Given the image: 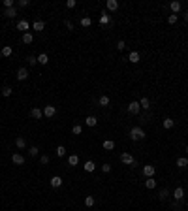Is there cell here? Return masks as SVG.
<instances>
[{"label": "cell", "mask_w": 188, "mask_h": 211, "mask_svg": "<svg viewBox=\"0 0 188 211\" xmlns=\"http://www.w3.org/2000/svg\"><path fill=\"white\" fill-rule=\"evenodd\" d=\"M154 172H156V168L152 166V164H147V166H143V173L147 177H154Z\"/></svg>", "instance_id": "obj_4"}, {"label": "cell", "mask_w": 188, "mask_h": 211, "mask_svg": "<svg viewBox=\"0 0 188 211\" xmlns=\"http://www.w3.org/2000/svg\"><path fill=\"white\" fill-rule=\"evenodd\" d=\"M15 145H17V149H24V147H27V141H24V138L19 136L17 140H15Z\"/></svg>", "instance_id": "obj_19"}, {"label": "cell", "mask_w": 188, "mask_h": 211, "mask_svg": "<svg viewBox=\"0 0 188 211\" xmlns=\"http://www.w3.org/2000/svg\"><path fill=\"white\" fill-rule=\"evenodd\" d=\"M85 125H87V126H96V125H98V119L90 115V117H87V119H85Z\"/></svg>", "instance_id": "obj_15"}, {"label": "cell", "mask_w": 188, "mask_h": 211, "mask_svg": "<svg viewBox=\"0 0 188 211\" xmlns=\"http://www.w3.org/2000/svg\"><path fill=\"white\" fill-rule=\"evenodd\" d=\"M94 202H96V200H94V196H87V198H85V205H87V207H92V205H94Z\"/></svg>", "instance_id": "obj_30"}, {"label": "cell", "mask_w": 188, "mask_h": 211, "mask_svg": "<svg viewBox=\"0 0 188 211\" xmlns=\"http://www.w3.org/2000/svg\"><path fill=\"white\" fill-rule=\"evenodd\" d=\"M30 115H32L34 119H42V117H43V109H38V107H32V109H30Z\"/></svg>", "instance_id": "obj_10"}, {"label": "cell", "mask_w": 188, "mask_h": 211, "mask_svg": "<svg viewBox=\"0 0 188 211\" xmlns=\"http://www.w3.org/2000/svg\"><path fill=\"white\" fill-rule=\"evenodd\" d=\"M28 6V0H19V8H24Z\"/></svg>", "instance_id": "obj_45"}, {"label": "cell", "mask_w": 188, "mask_h": 211, "mask_svg": "<svg viewBox=\"0 0 188 211\" xmlns=\"http://www.w3.org/2000/svg\"><path fill=\"white\" fill-rule=\"evenodd\" d=\"M130 138H132L134 141H139V140H143V138H145V130H143L141 126H134V128L130 130Z\"/></svg>", "instance_id": "obj_1"}, {"label": "cell", "mask_w": 188, "mask_h": 211, "mask_svg": "<svg viewBox=\"0 0 188 211\" xmlns=\"http://www.w3.org/2000/svg\"><path fill=\"white\" fill-rule=\"evenodd\" d=\"M167 23H169V25H175V23H177V15H169V17H167Z\"/></svg>", "instance_id": "obj_40"}, {"label": "cell", "mask_w": 188, "mask_h": 211, "mask_svg": "<svg viewBox=\"0 0 188 211\" xmlns=\"http://www.w3.org/2000/svg\"><path fill=\"white\" fill-rule=\"evenodd\" d=\"M12 160H13V164H17V166H23V164H24V157L21 155V153H15V155L12 157Z\"/></svg>", "instance_id": "obj_6"}, {"label": "cell", "mask_w": 188, "mask_h": 211, "mask_svg": "<svg viewBox=\"0 0 188 211\" xmlns=\"http://www.w3.org/2000/svg\"><path fill=\"white\" fill-rule=\"evenodd\" d=\"M139 106H141V109H149V107H151V100L149 98H141Z\"/></svg>", "instance_id": "obj_24"}, {"label": "cell", "mask_w": 188, "mask_h": 211, "mask_svg": "<svg viewBox=\"0 0 188 211\" xmlns=\"http://www.w3.org/2000/svg\"><path fill=\"white\" fill-rule=\"evenodd\" d=\"M177 166H179V168H186L188 166V158H184V157L177 158Z\"/></svg>", "instance_id": "obj_25"}, {"label": "cell", "mask_w": 188, "mask_h": 211, "mask_svg": "<svg viewBox=\"0 0 188 211\" xmlns=\"http://www.w3.org/2000/svg\"><path fill=\"white\" fill-rule=\"evenodd\" d=\"M184 19H186V21H188V12H186V13H184Z\"/></svg>", "instance_id": "obj_47"}, {"label": "cell", "mask_w": 188, "mask_h": 211, "mask_svg": "<svg viewBox=\"0 0 188 211\" xmlns=\"http://www.w3.org/2000/svg\"><path fill=\"white\" fill-rule=\"evenodd\" d=\"M75 4H77L75 0H68V2H66V6H68V8H75Z\"/></svg>", "instance_id": "obj_44"}, {"label": "cell", "mask_w": 188, "mask_h": 211, "mask_svg": "<svg viewBox=\"0 0 188 211\" xmlns=\"http://www.w3.org/2000/svg\"><path fill=\"white\" fill-rule=\"evenodd\" d=\"M40 162H42V164H47V162H49V157H47V155H42V157H40Z\"/></svg>", "instance_id": "obj_42"}, {"label": "cell", "mask_w": 188, "mask_h": 211, "mask_svg": "<svg viewBox=\"0 0 188 211\" xmlns=\"http://www.w3.org/2000/svg\"><path fill=\"white\" fill-rule=\"evenodd\" d=\"M186 153H188V147H186Z\"/></svg>", "instance_id": "obj_48"}, {"label": "cell", "mask_w": 188, "mask_h": 211, "mask_svg": "<svg viewBox=\"0 0 188 211\" xmlns=\"http://www.w3.org/2000/svg\"><path fill=\"white\" fill-rule=\"evenodd\" d=\"M28 155H30V157H38V155H40V149H38V147H30Z\"/></svg>", "instance_id": "obj_33"}, {"label": "cell", "mask_w": 188, "mask_h": 211, "mask_svg": "<svg viewBox=\"0 0 188 211\" xmlns=\"http://www.w3.org/2000/svg\"><path fill=\"white\" fill-rule=\"evenodd\" d=\"M128 60H130V62H139V53H138V51H132V53L128 55Z\"/></svg>", "instance_id": "obj_13"}, {"label": "cell", "mask_w": 188, "mask_h": 211, "mask_svg": "<svg viewBox=\"0 0 188 211\" xmlns=\"http://www.w3.org/2000/svg\"><path fill=\"white\" fill-rule=\"evenodd\" d=\"M12 89H9V87H2V96H12Z\"/></svg>", "instance_id": "obj_35"}, {"label": "cell", "mask_w": 188, "mask_h": 211, "mask_svg": "<svg viewBox=\"0 0 188 211\" xmlns=\"http://www.w3.org/2000/svg\"><path fill=\"white\" fill-rule=\"evenodd\" d=\"M139 109H141V106H139V102H138V100H134V102H130V104H128V111H130V113H134V115H138Z\"/></svg>", "instance_id": "obj_2"}, {"label": "cell", "mask_w": 188, "mask_h": 211, "mask_svg": "<svg viewBox=\"0 0 188 211\" xmlns=\"http://www.w3.org/2000/svg\"><path fill=\"white\" fill-rule=\"evenodd\" d=\"M27 60H28V64H30V66H34V64L38 62V59H36V57H32V55H30V57H28Z\"/></svg>", "instance_id": "obj_39"}, {"label": "cell", "mask_w": 188, "mask_h": 211, "mask_svg": "<svg viewBox=\"0 0 188 211\" xmlns=\"http://www.w3.org/2000/svg\"><path fill=\"white\" fill-rule=\"evenodd\" d=\"M120 160H122V164H130V166H134V164H135L134 157H132L130 153H122V155H120Z\"/></svg>", "instance_id": "obj_3"}, {"label": "cell", "mask_w": 188, "mask_h": 211, "mask_svg": "<svg viewBox=\"0 0 188 211\" xmlns=\"http://www.w3.org/2000/svg\"><path fill=\"white\" fill-rule=\"evenodd\" d=\"M27 78H28L27 68H19V70H17V79H19V81H24Z\"/></svg>", "instance_id": "obj_9"}, {"label": "cell", "mask_w": 188, "mask_h": 211, "mask_svg": "<svg viewBox=\"0 0 188 211\" xmlns=\"http://www.w3.org/2000/svg\"><path fill=\"white\" fill-rule=\"evenodd\" d=\"M105 8H107L109 12H117V9H119V2H117V0H107V2H105Z\"/></svg>", "instance_id": "obj_7"}, {"label": "cell", "mask_w": 188, "mask_h": 211, "mask_svg": "<svg viewBox=\"0 0 188 211\" xmlns=\"http://www.w3.org/2000/svg\"><path fill=\"white\" fill-rule=\"evenodd\" d=\"M85 172H94V168H96V164L92 162V160H87V162H85Z\"/></svg>", "instance_id": "obj_22"}, {"label": "cell", "mask_w": 188, "mask_h": 211, "mask_svg": "<svg viewBox=\"0 0 188 211\" xmlns=\"http://www.w3.org/2000/svg\"><path fill=\"white\" fill-rule=\"evenodd\" d=\"M72 132H73V134H77V136H79V134L83 132V126H81V125H75V126L72 128Z\"/></svg>", "instance_id": "obj_36"}, {"label": "cell", "mask_w": 188, "mask_h": 211, "mask_svg": "<svg viewBox=\"0 0 188 211\" xmlns=\"http://www.w3.org/2000/svg\"><path fill=\"white\" fill-rule=\"evenodd\" d=\"M55 113H57V107H55V106H45V107H43V115L49 117V119L55 115Z\"/></svg>", "instance_id": "obj_5"}, {"label": "cell", "mask_w": 188, "mask_h": 211, "mask_svg": "<svg viewBox=\"0 0 188 211\" xmlns=\"http://www.w3.org/2000/svg\"><path fill=\"white\" fill-rule=\"evenodd\" d=\"M90 23H92L90 17H83V19H81V27H90Z\"/></svg>", "instance_id": "obj_34"}, {"label": "cell", "mask_w": 188, "mask_h": 211, "mask_svg": "<svg viewBox=\"0 0 188 211\" xmlns=\"http://www.w3.org/2000/svg\"><path fill=\"white\" fill-rule=\"evenodd\" d=\"M175 121L173 119H164V128H173Z\"/></svg>", "instance_id": "obj_31"}, {"label": "cell", "mask_w": 188, "mask_h": 211, "mask_svg": "<svg viewBox=\"0 0 188 211\" xmlns=\"http://www.w3.org/2000/svg\"><path fill=\"white\" fill-rule=\"evenodd\" d=\"M104 149H107V151H111V149H115V141H111V140H105V141H104Z\"/></svg>", "instance_id": "obj_28"}, {"label": "cell", "mask_w": 188, "mask_h": 211, "mask_svg": "<svg viewBox=\"0 0 188 211\" xmlns=\"http://www.w3.org/2000/svg\"><path fill=\"white\" fill-rule=\"evenodd\" d=\"M8 8H13V0H4V9Z\"/></svg>", "instance_id": "obj_38"}, {"label": "cell", "mask_w": 188, "mask_h": 211, "mask_svg": "<svg viewBox=\"0 0 188 211\" xmlns=\"http://www.w3.org/2000/svg\"><path fill=\"white\" fill-rule=\"evenodd\" d=\"M60 185H62V177H58V175H55V177H51V187H55V189H58Z\"/></svg>", "instance_id": "obj_11"}, {"label": "cell", "mask_w": 188, "mask_h": 211, "mask_svg": "<svg viewBox=\"0 0 188 211\" xmlns=\"http://www.w3.org/2000/svg\"><path fill=\"white\" fill-rule=\"evenodd\" d=\"M32 42H34V36L30 32H24L23 34V44H32Z\"/></svg>", "instance_id": "obj_18"}, {"label": "cell", "mask_w": 188, "mask_h": 211, "mask_svg": "<svg viewBox=\"0 0 188 211\" xmlns=\"http://www.w3.org/2000/svg\"><path fill=\"white\" fill-rule=\"evenodd\" d=\"M32 28H34V30H38V32H42V30L45 28V23H43V21H34Z\"/></svg>", "instance_id": "obj_16"}, {"label": "cell", "mask_w": 188, "mask_h": 211, "mask_svg": "<svg viewBox=\"0 0 188 211\" xmlns=\"http://www.w3.org/2000/svg\"><path fill=\"white\" fill-rule=\"evenodd\" d=\"M102 172L109 173V172H111V166H109V164H104V166H102Z\"/></svg>", "instance_id": "obj_43"}, {"label": "cell", "mask_w": 188, "mask_h": 211, "mask_svg": "<svg viewBox=\"0 0 188 211\" xmlns=\"http://www.w3.org/2000/svg\"><path fill=\"white\" fill-rule=\"evenodd\" d=\"M38 64H43V66H45V64H49V57L45 55V53H42V55L38 57Z\"/></svg>", "instance_id": "obj_20"}, {"label": "cell", "mask_w": 188, "mask_h": 211, "mask_svg": "<svg viewBox=\"0 0 188 211\" xmlns=\"http://www.w3.org/2000/svg\"><path fill=\"white\" fill-rule=\"evenodd\" d=\"M77 162H79V157L77 155H70L68 157V164H70V166H77Z\"/></svg>", "instance_id": "obj_21"}, {"label": "cell", "mask_w": 188, "mask_h": 211, "mask_svg": "<svg viewBox=\"0 0 188 211\" xmlns=\"http://www.w3.org/2000/svg\"><path fill=\"white\" fill-rule=\"evenodd\" d=\"M173 198H175V200H182V198H184V189H182V187H177V189L173 190Z\"/></svg>", "instance_id": "obj_8"}, {"label": "cell", "mask_w": 188, "mask_h": 211, "mask_svg": "<svg viewBox=\"0 0 188 211\" xmlns=\"http://www.w3.org/2000/svg\"><path fill=\"white\" fill-rule=\"evenodd\" d=\"M66 28H68V30H72V28H73V25L70 23V21H66Z\"/></svg>", "instance_id": "obj_46"}, {"label": "cell", "mask_w": 188, "mask_h": 211, "mask_svg": "<svg viewBox=\"0 0 188 211\" xmlns=\"http://www.w3.org/2000/svg\"><path fill=\"white\" fill-rule=\"evenodd\" d=\"M98 104L100 106H109V96H100V100H98Z\"/></svg>", "instance_id": "obj_29"}, {"label": "cell", "mask_w": 188, "mask_h": 211, "mask_svg": "<svg viewBox=\"0 0 188 211\" xmlns=\"http://www.w3.org/2000/svg\"><path fill=\"white\" fill-rule=\"evenodd\" d=\"M100 23H102V25H109V23H111V19H109V15H107V12H102V17H100Z\"/></svg>", "instance_id": "obj_17"}, {"label": "cell", "mask_w": 188, "mask_h": 211, "mask_svg": "<svg viewBox=\"0 0 188 211\" xmlns=\"http://www.w3.org/2000/svg\"><path fill=\"white\" fill-rule=\"evenodd\" d=\"M169 9L173 12V15L181 9V2H177V0H173V2H169Z\"/></svg>", "instance_id": "obj_12"}, {"label": "cell", "mask_w": 188, "mask_h": 211, "mask_svg": "<svg viewBox=\"0 0 188 211\" xmlns=\"http://www.w3.org/2000/svg\"><path fill=\"white\" fill-rule=\"evenodd\" d=\"M124 47H126V44H124V40H120L119 44H117V49L119 51H124Z\"/></svg>", "instance_id": "obj_41"}, {"label": "cell", "mask_w": 188, "mask_h": 211, "mask_svg": "<svg viewBox=\"0 0 188 211\" xmlns=\"http://www.w3.org/2000/svg\"><path fill=\"white\" fill-rule=\"evenodd\" d=\"M30 28V25H28V21H24V19H21V21L17 23V30H28Z\"/></svg>", "instance_id": "obj_14"}, {"label": "cell", "mask_w": 188, "mask_h": 211, "mask_svg": "<svg viewBox=\"0 0 188 211\" xmlns=\"http://www.w3.org/2000/svg\"><path fill=\"white\" fill-rule=\"evenodd\" d=\"M145 187H147V189H154V187H156V181H154V177H147V181H145Z\"/></svg>", "instance_id": "obj_26"}, {"label": "cell", "mask_w": 188, "mask_h": 211, "mask_svg": "<svg viewBox=\"0 0 188 211\" xmlns=\"http://www.w3.org/2000/svg\"><path fill=\"white\" fill-rule=\"evenodd\" d=\"M4 15H6V17H15V15H17V9H15V8H8V9H4Z\"/></svg>", "instance_id": "obj_23"}, {"label": "cell", "mask_w": 188, "mask_h": 211, "mask_svg": "<svg viewBox=\"0 0 188 211\" xmlns=\"http://www.w3.org/2000/svg\"><path fill=\"white\" fill-rule=\"evenodd\" d=\"M12 53H13V49L9 47V45H4V47H2V57H9Z\"/></svg>", "instance_id": "obj_27"}, {"label": "cell", "mask_w": 188, "mask_h": 211, "mask_svg": "<svg viewBox=\"0 0 188 211\" xmlns=\"http://www.w3.org/2000/svg\"><path fill=\"white\" fill-rule=\"evenodd\" d=\"M158 198H160V200H166V198H167V190H166V189H162V190H160Z\"/></svg>", "instance_id": "obj_37"}, {"label": "cell", "mask_w": 188, "mask_h": 211, "mask_svg": "<svg viewBox=\"0 0 188 211\" xmlns=\"http://www.w3.org/2000/svg\"><path fill=\"white\" fill-rule=\"evenodd\" d=\"M64 155H66L64 145H58V147H57V157H64Z\"/></svg>", "instance_id": "obj_32"}]
</instances>
